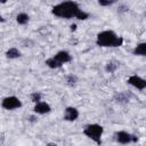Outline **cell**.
I'll return each mask as SVG.
<instances>
[{
    "label": "cell",
    "mask_w": 146,
    "mask_h": 146,
    "mask_svg": "<svg viewBox=\"0 0 146 146\" xmlns=\"http://www.w3.org/2000/svg\"><path fill=\"white\" fill-rule=\"evenodd\" d=\"M51 14L56 17L64 18V19H72L76 18L79 21H86L89 18V14L82 10L78 2L73 0H65L51 8Z\"/></svg>",
    "instance_id": "obj_1"
},
{
    "label": "cell",
    "mask_w": 146,
    "mask_h": 146,
    "mask_svg": "<svg viewBox=\"0 0 146 146\" xmlns=\"http://www.w3.org/2000/svg\"><path fill=\"white\" fill-rule=\"evenodd\" d=\"M96 43L103 48H116L123 44V38L112 30H105L97 34Z\"/></svg>",
    "instance_id": "obj_2"
},
{
    "label": "cell",
    "mask_w": 146,
    "mask_h": 146,
    "mask_svg": "<svg viewBox=\"0 0 146 146\" xmlns=\"http://www.w3.org/2000/svg\"><path fill=\"white\" fill-rule=\"evenodd\" d=\"M103 133H104V128L98 123H89L83 128V135L98 145L102 144Z\"/></svg>",
    "instance_id": "obj_3"
},
{
    "label": "cell",
    "mask_w": 146,
    "mask_h": 146,
    "mask_svg": "<svg viewBox=\"0 0 146 146\" xmlns=\"http://www.w3.org/2000/svg\"><path fill=\"white\" fill-rule=\"evenodd\" d=\"M114 139L116 143L122 144V145H127V144H131V143H136L138 141V137H136L135 135L124 131V130H120L116 131L114 133Z\"/></svg>",
    "instance_id": "obj_4"
},
{
    "label": "cell",
    "mask_w": 146,
    "mask_h": 146,
    "mask_svg": "<svg viewBox=\"0 0 146 146\" xmlns=\"http://www.w3.org/2000/svg\"><path fill=\"white\" fill-rule=\"evenodd\" d=\"M22 102L16 96H7L1 100V107L7 111H14L22 107Z\"/></svg>",
    "instance_id": "obj_5"
},
{
    "label": "cell",
    "mask_w": 146,
    "mask_h": 146,
    "mask_svg": "<svg viewBox=\"0 0 146 146\" xmlns=\"http://www.w3.org/2000/svg\"><path fill=\"white\" fill-rule=\"evenodd\" d=\"M127 82H128L130 86H132L133 88H136V89H138V90H140V91H143V90L146 88V81H145L141 76H139V75H137V74H133V75L129 76L128 80H127Z\"/></svg>",
    "instance_id": "obj_6"
},
{
    "label": "cell",
    "mask_w": 146,
    "mask_h": 146,
    "mask_svg": "<svg viewBox=\"0 0 146 146\" xmlns=\"http://www.w3.org/2000/svg\"><path fill=\"white\" fill-rule=\"evenodd\" d=\"M80 113L78 111L76 107H73V106H67L65 110H64V116L63 119L65 121H68V122H73L75 120H78Z\"/></svg>",
    "instance_id": "obj_7"
},
{
    "label": "cell",
    "mask_w": 146,
    "mask_h": 146,
    "mask_svg": "<svg viewBox=\"0 0 146 146\" xmlns=\"http://www.w3.org/2000/svg\"><path fill=\"white\" fill-rule=\"evenodd\" d=\"M51 111V106L46 103V102H38V103H34V107H33V112L35 114H39V115H43V114H48L49 112Z\"/></svg>",
    "instance_id": "obj_8"
},
{
    "label": "cell",
    "mask_w": 146,
    "mask_h": 146,
    "mask_svg": "<svg viewBox=\"0 0 146 146\" xmlns=\"http://www.w3.org/2000/svg\"><path fill=\"white\" fill-rule=\"evenodd\" d=\"M52 57H54L59 64H62V65H64V64H66V63H70V62L72 60L71 54H70L68 51H66V50H59V51H57Z\"/></svg>",
    "instance_id": "obj_9"
},
{
    "label": "cell",
    "mask_w": 146,
    "mask_h": 146,
    "mask_svg": "<svg viewBox=\"0 0 146 146\" xmlns=\"http://www.w3.org/2000/svg\"><path fill=\"white\" fill-rule=\"evenodd\" d=\"M132 55L135 56H145L146 55V42H139L132 49Z\"/></svg>",
    "instance_id": "obj_10"
},
{
    "label": "cell",
    "mask_w": 146,
    "mask_h": 146,
    "mask_svg": "<svg viewBox=\"0 0 146 146\" xmlns=\"http://www.w3.org/2000/svg\"><path fill=\"white\" fill-rule=\"evenodd\" d=\"M120 66V63L116 62V60H108L106 64H105V71L107 73H114Z\"/></svg>",
    "instance_id": "obj_11"
},
{
    "label": "cell",
    "mask_w": 146,
    "mask_h": 146,
    "mask_svg": "<svg viewBox=\"0 0 146 146\" xmlns=\"http://www.w3.org/2000/svg\"><path fill=\"white\" fill-rule=\"evenodd\" d=\"M6 57H7L8 59H16V58L21 57V51H19L17 48L11 47V48H9V49L6 51Z\"/></svg>",
    "instance_id": "obj_12"
},
{
    "label": "cell",
    "mask_w": 146,
    "mask_h": 146,
    "mask_svg": "<svg viewBox=\"0 0 146 146\" xmlns=\"http://www.w3.org/2000/svg\"><path fill=\"white\" fill-rule=\"evenodd\" d=\"M114 100H115L116 103H120V104H122V103H128V102L130 100L129 94H128V92H117V94L114 95Z\"/></svg>",
    "instance_id": "obj_13"
},
{
    "label": "cell",
    "mask_w": 146,
    "mask_h": 146,
    "mask_svg": "<svg viewBox=\"0 0 146 146\" xmlns=\"http://www.w3.org/2000/svg\"><path fill=\"white\" fill-rule=\"evenodd\" d=\"M16 22L19 25H26L30 22V16L27 14H25V13H19L16 16Z\"/></svg>",
    "instance_id": "obj_14"
},
{
    "label": "cell",
    "mask_w": 146,
    "mask_h": 146,
    "mask_svg": "<svg viewBox=\"0 0 146 146\" xmlns=\"http://www.w3.org/2000/svg\"><path fill=\"white\" fill-rule=\"evenodd\" d=\"M44 64L49 67V68H59V67H62L63 65L62 64H59L54 57H50V58H48V59H46V62H44Z\"/></svg>",
    "instance_id": "obj_15"
},
{
    "label": "cell",
    "mask_w": 146,
    "mask_h": 146,
    "mask_svg": "<svg viewBox=\"0 0 146 146\" xmlns=\"http://www.w3.org/2000/svg\"><path fill=\"white\" fill-rule=\"evenodd\" d=\"M65 79H66L67 86H70V87H74L78 83V76L74 75V74H68V75H66Z\"/></svg>",
    "instance_id": "obj_16"
},
{
    "label": "cell",
    "mask_w": 146,
    "mask_h": 146,
    "mask_svg": "<svg viewBox=\"0 0 146 146\" xmlns=\"http://www.w3.org/2000/svg\"><path fill=\"white\" fill-rule=\"evenodd\" d=\"M30 98H31V100H32L33 103H38V102H40V100L42 99V95H41V92H39V91H34V92L31 94Z\"/></svg>",
    "instance_id": "obj_17"
},
{
    "label": "cell",
    "mask_w": 146,
    "mask_h": 146,
    "mask_svg": "<svg viewBox=\"0 0 146 146\" xmlns=\"http://www.w3.org/2000/svg\"><path fill=\"white\" fill-rule=\"evenodd\" d=\"M117 0H97L98 5L102 6V7H108V6H112L116 2Z\"/></svg>",
    "instance_id": "obj_18"
},
{
    "label": "cell",
    "mask_w": 146,
    "mask_h": 146,
    "mask_svg": "<svg viewBox=\"0 0 146 146\" xmlns=\"http://www.w3.org/2000/svg\"><path fill=\"white\" fill-rule=\"evenodd\" d=\"M129 10V7L125 6V5H121L119 8H117V13L119 14H123V13H127Z\"/></svg>",
    "instance_id": "obj_19"
},
{
    "label": "cell",
    "mask_w": 146,
    "mask_h": 146,
    "mask_svg": "<svg viewBox=\"0 0 146 146\" xmlns=\"http://www.w3.org/2000/svg\"><path fill=\"white\" fill-rule=\"evenodd\" d=\"M27 121L31 122V123H35L38 121V116L36 115H29L27 116Z\"/></svg>",
    "instance_id": "obj_20"
},
{
    "label": "cell",
    "mask_w": 146,
    "mask_h": 146,
    "mask_svg": "<svg viewBox=\"0 0 146 146\" xmlns=\"http://www.w3.org/2000/svg\"><path fill=\"white\" fill-rule=\"evenodd\" d=\"M71 30H72V31H75V30H76V25H75V24H72V25H71Z\"/></svg>",
    "instance_id": "obj_21"
},
{
    "label": "cell",
    "mask_w": 146,
    "mask_h": 146,
    "mask_svg": "<svg viewBox=\"0 0 146 146\" xmlns=\"http://www.w3.org/2000/svg\"><path fill=\"white\" fill-rule=\"evenodd\" d=\"M5 22V18H3V16L0 14V23H3Z\"/></svg>",
    "instance_id": "obj_22"
},
{
    "label": "cell",
    "mask_w": 146,
    "mask_h": 146,
    "mask_svg": "<svg viewBox=\"0 0 146 146\" xmlns=\"http://www.w3.org/2000/svg\"><path fill=\"white\" fill-rule=\"evenodd\" d=\"M8 0H0V3H6Z\"/></svg>",
    "instance_id": "obj_23"
}]
</instances>
